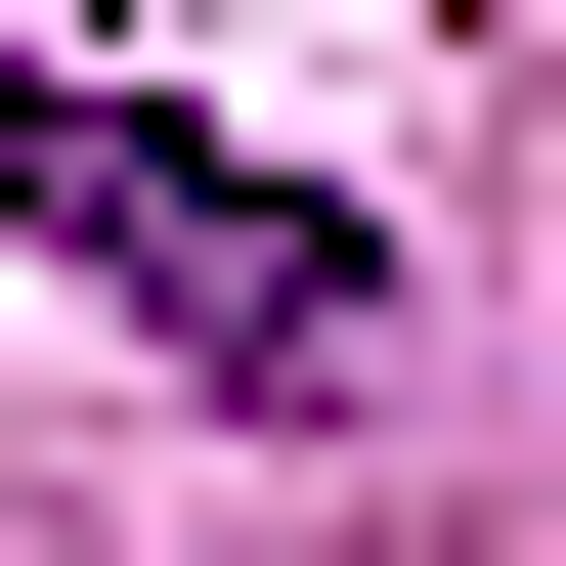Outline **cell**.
<instances>
[{
  "mask_svg": "<svg viewBox=\"0 0 566 566\" xmlns=\"http://www.w3.org/2000/svg\"><path fill=\"white\" fill-rule=\"evenodd\" d=\"M0 262H87L175 392H349V349H392V262H349V218H305L262 132H175V87H87V44L0 87Z\"/></svg>",
  "mask_w": 566,
  "mask_h": 566,
  "instance_id": "cell-1",
  "label": "cell"
}]
</instances>
